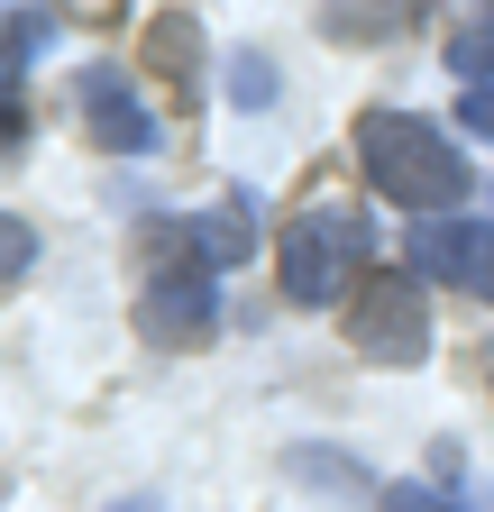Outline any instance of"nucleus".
Instances as JSON below:
<instances>
[{
  "instance_id": "obj_10",
  "label": "nucleus",
  "mask_w": 494,
  "mask_h": 512,
  "mask_svg": "<svg viewBox=\"0 0 494 512\" xmlns=\"http://www.w3.org/2000/svg\"><path fill=\"white\" fill-rule=\"evenodd\" d=\"M229 74H238L229 92H238L247 110H266V101H275V64H266V55H238V64H229Z\"/></svg>"
},
{
  "instance_id": "obj_14",
  "label": "nucleus",
  "mask_w": 494,
  "mask_h": 512,
  "mask_svg": "<svg viewBox=\"0 0 494 512\" xmlns=\"http://www.w3.org/2000/svg\"><path fill=\"white\" fill-rule=\"evenodd\" d=\"M476 366H485V394H494V339H485V357H476Z\"/></svg>"
},
{
  "instance_id": "obj_13",
  "label": "nucleus",
  "mask_w": 494,
  "mask_h": 512,
  "mask_svg": "<svg viewBox=\"0 0 494 512\" xmlns=\"http://www.w3.org/2000/svg\"><path fill=\"white\" fill-rule=\"evenodd\" d=\"M110 512H165V503L156 494H129V503H110Z\"/></svg>"
},
{
  "instance_id": "obj_3",
  "label": "nucleus",
  "mask_w": 494,
  "mask_h": 512,
  "mask_svg": "<svg viewBox=\"0 0 494 512\" xmlns=\"http://www.w3.org/2000/svg\"><path fill=\"white\" fill-rule=\"evenodd\" d=\"M366 238H376V229H366L357 202H339V192L302 202L284 220V238H275V284H284V302H302V311L348 302L357 293V266H366Z\"/></svg>"
},
{
  "instance_id": "obj_5",
  "label": "nucleus",
  "mask_w": 494,
  "mask_h": 512,
  "mask_svg": "<svg viewBox=\"0 0 494 512\" xmlns=\"http://www.w3.org/2000/svg\"><path fill=\"white\" fill-rule=\"evenodd\" d=\"M403 266L421 284H449L494 302V220H412L403 229Z\"/></svg>"
},
{
  "instance_id": "obj_8",
  "label": "nucleus",
  "mask_w": 494,
  "mask_h": 512,
  "mask_svg": "<svg viewBox=\"0 0 494 512\" xmlns=\"http://www.w3.org/2000/svg\"><path fill=\"white\" fill-rule=\"evenodd\" d=\"M449 64H458V83H485V74H494V10L449 37Z\"/></svg>"
},
{
  "instance_id": "obj_1",
  "label": "nucleus",
  "mask_w": 494,
  "mask_h": 512,
  "mask_svg": "<svg viewBox=\"0 0 494 512\" xmlns=\"http://www.w3.org/2000/svg\"><path fill=\"white\" fill-rule=\"evenodd\" d=\"M357 165L412 220H458L476 192V156H458V138L421 110H357Z\"/></svg>"
},
{
  "instance_id": "obj_6",
  "label": "nucleus",
  "mask_w": 494,
  "mask_h": 512,
  "mask_svg": "<svg viewBox=\"0 0 494 512\" xmlns=\"http://www.w3.org/2000/svg\"><path fill=\"white\" fill-rule=\"evenodd\" d=\"M74 110H83V138L101 156H147L156 147V110L138 101V83L119 64H83L74 74Z\"/></svg>"
},
{
  "instance_id": "obj_9",
  "label": "nucleus",
  "mask_w": 494,
  "mask_h": 512,
  "mask_svg": "<svg viewBox=\"0 0 494 512\" xmlns=\"http://www.w3.org/2000/svg\"><path fill=\"white\" fill-rule=\"evenodd\" d=\"M28 266H37V229L19 211H0V284H19Z\"/></svg>"
},
{
  "instance_id": "obj_4",
  "label": "nucleus",
  "mask_w": 494,
  "mask_h": 512,
  "mask_svg": "<svg viewBox=\"0 0 494 512\" xmlns=\"http://www.w3.org/2000/svg\"><path fill=\"white\" fill-rule=\"evenodd\" d=\"M339 311H348V348L357 357H376V366H421L430 357V302H421L412 266H366Z\"/></svg>"
},
{
  "instance_id": "obj_7",
  "label": "nucleus",
  "mask_w": 494,
  "mask_h": 512,
  "mask_svg": "<svg viewBox=\"0 0 494 512\" xmlns=\"http://www.w3.org/2000/svg\"><path fill=\"white\" fill-rule=\"evenodd\" d=\"M147 64H174V74H193V64H202V28H193V10H165V19L147 28Z\"/></svg>"
},
{
  "instance_id": "obj_2",
  "label": "nucleus",
  "mask_w": 494,
  "mask_h": 512,
  "mask_svg": "<svg viewBox=\"0 0 494 512\" xmlns=\"http://www.w3.org/2000/svg\"><path fill=\"white\" fill-rule=\"evenodd\" d=\"M138 330L156 348H202L220 330V266L193 238V220L147 229V275H138Z\"/></svg>"
},
{
  "instance_id": "obj_11",
  "label": "nucleus",
  "mask_w": 494,
  "mask_h": 512,
  "mask_svg": "<svg viewBox=\"0 0 494 512\" xmlns=\"http://www.w3.org/2000/svg\"><path fill=\"white\" fill-rule=\"evenodd\" d=\"M385 512H467V503L440 485H385Z\"/></svg>"
},
{
  "instance_id": "obj_12",
  "label": "nucleus",
  "mask_w": 494,
  "mask_h": 512,
  "mask_svg": "<svg viewBox=\"0 0 494 512\" xmlns=\"http://www.w3.org/2000/svg\"><path fill=\"white\" fill-rule=\"evenodd\" d=\"M458 119H467V128H476V138H494V74H485V83H467V92H458Z\"/></svg>"
}]
</instances>
